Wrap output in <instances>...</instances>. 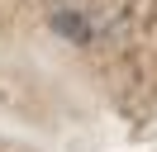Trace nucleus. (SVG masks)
I'll use <instances>...</instances> for the list:
<instances>
[{
	"instance_id": "obj_1",
	"label": "nucleus",
	"mask_w": 157,
	"mask_h": 152,
	"mask_svg": "<svg viewBox=\"0 0 157 152\" xmlns=\"http://www.w3.org/2000/svg\"><path fill=\"white\" fill-rule=\"evenodd\" d=\"M52 24H57L62 33H76V38H86V24H81L76 14H71V19H67V14H57V19H52Z\"/></svg>"
}]
</instances>
